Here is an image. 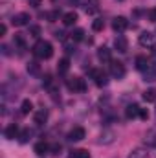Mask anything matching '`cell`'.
<instances>
[{"label":"cell","mask_w":156,"mask_h":158,"mask_svg":"<svg viewBox=\"0 0 156 158\" xmlns=\"http://www.w3.org/2000/svg\"><path fill=\"white\" fill-rule=\"evenodd\" d=\"M6 31H7V26H6V24H0V37H4Z\"/></svg>","instance_id":"36"},{"label":"cell","mask_w":156,"mask_h":158,"mask_svg":"<svg viewBox=\"0 0 156 158\" xmlns=\"http://www.w3.org/2000/svg\"><path fill=\"white\" fill-rule=\"evenodd\" d=\"M30 35L37 39V37L40 35V26H30Z\"/></svg>","instance_id":"30"},{"label":"cell","mask_w":156,"mask_h":158,"mask_svg":"<svg viewBox=\"0 0 156 158\" xmlns=\"http://www.w3.org/2000/svg\"><path fill=\"white\" fill-rule=\"evenodd\" d=\"M147 17H149V20H151V22H156V7H153V9H149Z\"/></svg>","instance_id":"32"},{"label":"cell","mask_w":156,"mask_h":158,"mask_svg":"<svg viewBox=\"0 0 156 158\" xmlns=\"http://www.w3.org/2000/svg\"><path fill=\"white\" fill-rule=\"evenodd\" d=\"M30 136H31V132H30L28 129H24V131L20 132V136H18V140H20V143H26V142L30 140Z\"/></svg>","instance_id":"28"},{"label":"cell","mask_w":156,"mask_h":158,"mask_svg":"<svg viewBox=\"0 0 156 158\" xmlns=\"http://www.w3.org/2000/svg\"><path fill=\"white\" fill-rule=\"evenodd\" d=\"M66 85L74 92H84L86 90V83H84V79H81V77H70Z\"/></svg>","instance_id":"3"},{"label":"cell","mask_w":156,"mask_h":158,"mask_svg":"<svg viewBox=\"0 0 156 158\" xmlns=\"http://www.w3.org/2000/svg\"><path fill=\"white\" fill-rule=\"evenodd\" d=\"M70 37H72V40H83L84 39V30H81V28L74 30V31L70 33Z\"/></svg>","instance_id":"24"},{"label":"cell","mask_w":156,"mask_h":158,"mask_svg":"<svg viewBox=\"0 0 156 158\" xmlns=\"http://www.w3.org/2000/svg\"><path fill=\"white\" fill-rule=\"evenodd\" d=\"M136 68L142 70V72H145V70L149 68V64H147V57H143V55L136 57Z\"/></svg>","instance_id":"20"},{"label":"cell","mask_w":156,"mask_h":158,"mask_svg":"<svg viewBox=\"0 0 156 158\" xmlns=\"http://www.w3.org/2000/svg\"><path fill=\"white\" fill-rule=\"evenodd\" d=\"M28 74H31V76H39L40 74V68L37 63H30L28 64Z\"/></svg>","instance_id":"26"},{"label":"cell","mask_w":156,"mask_h":158,"mask_svg":"<svg viewBox=\"0 0 156 158\" xmlns=\"http://www.w3.org/2000/svg\"><path fill=\"white\" fill-rule=\"evenodd\" d=\"M103 28H105V22H103L101 19H96V20L92 22V30H94V31H101Z\"/></svg>","instance_id":"27"},{"label":"cell","mask_w":156,"mask_h":158,"mask_svg":"<svg viewBox=\"0 0 156 158\" xmlns=\"http://www.w3.org/2000/svg\"><path fill=\"white\" fill-rule=\"evenodd\" d=\"M68 70H70V59L68 57H63L59 61V64H57V72L59 74H66Z\"/></svg>","instance_id":"16"},{"label":"cell","mask_w":156,"mask_h":158,"mask_svg":"<svg viewBox=\"0 0 156 158\" xmlns=\"http://www.w3.org/2000/svg\"><path fill=\"white\" fill-rule=\"evenodd\" d=\"M110 74L116 79H121L125 76V66L123 63H117V61H110Z\"/></svg>","instance_id":"5"},{"label":"cell","mask_w":156,"mask_h":158,"mask_svg":"<svg viewBox=\"0 0 156 158\" xmlns=\"http://www.w3.org/2000/svg\"><path fill=\"white\" fill-rule=\"evenodd\" d=\"M46 17L50 19V22H55L59 19V11H50V13H46Z\"/></svg>","instance_id":"31"},{"label":"cell","mask_w":156,"mask_h":158,"mask_svg":"<svg viewBox=\"0 0 156 158\" xmlns=\"http://www.w3.org/2000/svg\"><path fill=\"white\" fill-rule=\"evenodd\" d=\"M50 151H51L53 155H59V153H61V145H57V143H55V145H51V147H50Z\"/></svg>","instance_id":"33"},{"label":"cell","mask_w":156,"mask_h":158,"mask_svg":"<svg viewBox=\"0 0 156 158\" xmlns=\"http://www.w3.org/2000/svg\"><path fill=\"white\" fill-rule=\"evenodd\" d=\"M31 110H33V103H31L30 99H24V101H22V105H20V114H24V116H26V114H30Z\"/></svg>","instance_id":"21"},{"label":"cell","mask_w":156,"mask_h":158,"mask_svg":"<svg viewBox=\"0 0 156 158\" xmlns=\"http://www.w3.org/2000/svg\"><path fill=\"white\" fill-rule=\"evenodd\" d=\"M129 28V20L125 19V17H116L114 20H112V30L117 31V33H121V31H125Z\"/></svg>","instance_id":"7"},{"label":"cell","mask_w":156,"mask_h":158,"mask_svg":"<svg viewBox=\"0 0 156 158\" xmlns=\"http://www.w3.org/2000/svg\"><path fill=\"white\" fill-rule=\"evenodd\" d=\"M15 44H17V46H20V48H24V46H26V39L22 37V33H17V35H15Z\"/></svg>","instance_id":"29"},{"label":"cell","mask_w":156,"mask_h":158,"mask_svg":"<svg viewBox=\"0 0 156 158\" xmlns=\"http://www.w3.org/2000/svg\"><path fill=\"white\" fill-rule=\"evenodd\" d=\"M33 55H35L37 59H42V61L51 59V55H53V46H51V42H48V40H39V42L33 46Z\"/></svg>","instance_id":"1"},{"label":"cell","mask_w":156,"mask_h":158,"mask_svg":"<svg viewBox=\"0 0 156 158\" xmlns=\"http://www.w3.org/2000/svg\"><path fill=\"white\" fill-rule=\"evenodd\" d=\"M145 143H149V145H156V131H151V132L145 134Z\"/></svg>","instance_id":"25"},{"label":"cell","mask_w":156,"mask_h":158,"mask_svg":"<svg viewBox=\"0 0 156 158\" xmlns=\"http://www.w3.org/2000/svg\"><path fill=\"white\" fill-rule=\"evenodd\" d=\"M140 110H142V109H140L138 105H129V107L125 109V116L129 119H134V118L140 116Z\"/></svg>","instance_id":"15"},{"label":"cell","mask_w":156,"mask_h":158,"mask_svg":"<svg viewBox=\"0 0 156 158\" xmlns=\"http://www.w3.org/2000/svg\"><path fill=\"white\" fill-rule=\"evenodd\" d=\"M70 158H92V156L86 149H76V151H72Z\"/></svg>","instance_id":"23"},{"label":"cell","mask_w":156,"mask_h":158,"mask_svg":"<svg viewBox=\"0 0 156 158\" xmlns=\"http://www.w3.org/2000/svg\"><path fill=\"white\" fill-rule=\"evenodd\" d=\"M153 57H154V61H156V50H154V52H153Z\"/></svg>","instance_id":"37"},{"label":"cell","mask_w":156,"mask_h":158,"mask_svg":"<svg viewBox=\"0 0 156 158\" xmlns=\"http://www.w3.org/2000/svg\"><path fill=\"white\" fill-rule=\"evenodd\" d=\"M127 158H149V153L145 151V149H142V147H138V149H134V151H130V155Z\"/></svg>","instance_id":"19"},{"label":"cell","mask_w":156,"mask_h":158,"mask_svg":"<svg viewBox=\"0 0 156 158\" xmlns=\"http://www.w3.org/2000/svg\"><path fill=\"white\" fill-rule=\"evenodd\" d=\"M138 40H140V44H142L143 48H154L156 46V35L151 33V31H143Z\"/></svg>","instance_id":"2"},{"label":"cell","mask_w":156,"mask_h":158,"mask_svg":"<svg viewBox=\"0 0 156 158\" xmlns=\"http://www.w3.org/2000/svg\"><path fill=\"white\" fill-rule=\"evenodd\" d=\"M117 2H123V0H117Z\"/></svg>","instance_id":"38"},{"label":"cell","mask_w":156,"mask_h":158,"mask_svg":"<svg viewBox=\"0 0 156 158\" xmlns=\"http://www.w3.org/2000/svg\"><path fill=\"white\" fill-rule=\"evenodd\" d=\"M30 20H31V19H30V13H17L11 22H13V26H18V28H20V26L30 24Z\"/></svg>","instance_id":"8"},{"label":"cell","mask_w":156,"mask_h":158,"mask_svg":"<svg viewBox=\"0 0 156 158\" xmlns=\"http://www.w3.org/2000/svg\"><path fill=\"white\" fill-rule=\"evenodd\" d=\"M97 59H99V61H103V63H110V59H112L110 50H109L107 46H101V48L97 50Z\"/></svg>","instance_id":"13"},{"label":"cell","mask_w":156,"mask_h":158,"mask_svg":"<svg viewBox=\"0 0 156 158\" xmlns=\"http://www.w3.org/2000/svg\"><path fill=\"white\" fill-rule=\"evenodd\" d=\"M114 48H116L119 53H125V52L129 50V40L125 39L123 35H117L116 40H114Z\"/></svg>","instance_id":"9"},{"label":"cell","mask_w":156,"mask_h":158,"mask_svg":"<svg viewBox=\"0 0 156 158\" xmlns=\"http://www.w3.org/2000/svg\"><path fill=\"white\" fill-rule=\"evenodd\" d=\"M33 121L37 123V125H44L46 121H48V110L46 109H40L35 112V116H33Z\"/></svg>","instance_id":"14"},{"label":"cell","mask_w":156,"mask_h":158,"mask_svg":"<svg viewBox=\"0 0 156 158\" xmlns=\"http://www.w3.org/2000/svg\"><path fill=\"white\" fill-rule=\"evenodd\" d=\"M77 19H79V15L76 11H68V13L63 15V24H64V26H74V24L77 22Z\"/></svg>","instance_id":"12"},{"label":"cell","mask_w":156,"mask_h":158,"mask_svg":"<svg viewBox=\"0 0 156 158\" xmlns=\"http://www.w3.org/2000/svg\"><path fill=\"white\" fill-rule=\"evenodd\" d=\"M33 151L39 155V156H44L48 151H50V145L46 143V142H39V143H35V147H33Z\"/></svg>","instance_id":"17"},{"label":"cell","mask_w":156,"mask_h":158,"mask_svg":"<svg viewBox=\"0 0 156 158\" xmlns=\"http://www.w3.org/2000/svg\"><path fill=\"white\" fill-rule=\"evenodd\" d=\"M4 134H6V138H7V140H15V138H18V136H20V129H18V125H17V123H11V125L6 129V132H4Z\"/></svg>","instance_id":"10"},{"label":"cell","mask_w":156,"mask_h":158,"mask_svg":"<svg viewBox=\"0 0 156 158\" xmlns=\"http://www.w3.org/2000/svg\"><path fill=\"white\" fill-rule=\"evenodd\" d=\"M143 81H145V83H153V81H156V68L149 66V68L143 72Z\"/></svg>","instance_id":"18"},{"label":"cell","mask_w":156,"mask_h":158,"mask_svg":"<svg viewBox=\"0 0 156 158\" xmlns=\"http://www.w3.org/2000/svg\"><path fill=\"white\" fill-rule=\"evenodd\" d=\"M28 2H30V6H31V7H39L42 0H28Z\"/></svg>","instance_id":"35"},{"label":"cell","mask_w":156,"mask_h":158,"mask_svg":"<svg viewBox=\"0 0 156 158\" xmlns=\"http://www.w3.org/2000/svg\"><path fill=\"white\" fill-rule=\"evenodd\" d=\"M114 138H116L114 131H103L97 142H99V143H103V145H109V143H112V142H114Z\"/></svg>","instance_id":"11"},{"label":"cell","mask_w":156,"mask_h":158,"mask_svg":"<svg viewBox=\"0 0 156 158\" xmlns=\"http://www.w3.org/2000/svg\"><path fill=\"white\" fill-rule=\"evenodd\" d=\"M90 76L96 79V85H97V86H105V85L109 83L107 74H105L103 70H96V68H94V70H90Z\"/></svg>","instance_id":"6"},{"label":"cell","mask_w":156,"mask_h":158,"mask_svg":"<svg viewBox=\"0 0 156 158\" xmlns=\"http://www.w3.org/2000/svg\"><path fill=\"white\" fill-rule=\"evenodd\" d=\"M140 118H142V119H147V118H149V112H147V109H142V110H140Z\"/></svg>","instance_id":"34"},{"label":"cell","mask_w":156,"mask_h":158,"mask_svg":"<svg viewBox=\"0 0 156 158\" xmlns=\"http://www.w3.org/2000/svg\"><path fill=\"white\" fill-rule=\"evenodd\" d=\"M84 136H86V131L83 127H74L68 132V140L70 142H81V140H84Z\"/></svg>","instance_id":"4"},{"label":"cell","mask_w":156,"mask_h":158,"mask_svg":"<svg viewBox=\"0 0 156 158\" xmlns=\"http://www.w3.org/2000/svg\"><path fill=\"white\" fill-rule=\"evenodd\" d=\"M143 101H147V103L156 101V90H154V88H149V90H145V92H143Z\"/></svg>","instance_id":"22"}]
</instances>
